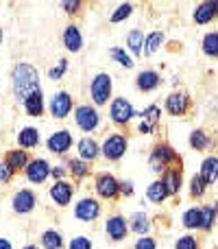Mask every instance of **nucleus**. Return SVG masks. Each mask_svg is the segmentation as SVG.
Wrapping results in <instances>:
<instances>
[{
	"label": "nucleus",
	"mask_w": 218,
	"mask_h": 249,
	"mask_svg": "<svg viewBox=\"0 0 218 249\" xmlns=\"http://www.w3.org/2000/svg\"><path fill=\"white\" fill-rule=\"evenodd\" d=\"M184 225L185 228H201V210L192 208L184 214Z\"/></svg>",
	"instance_id": "nucleus-34"
},
{
	"label": "nucleus",
	"mask_w": 218,
	"mask_h": 249,
	"mask_svg": "<svg viewBox=\"0 0 218 249\" xmlns=\"http://www.w3.org/2000/svg\"><path fill=\"white\" fill-rule=\"evenodd\" d=\"M131 11H133L131 4H120V7L116 9V13H111V22H120V20H124V18L131 16Z\"/></svg>",
	"instance_id": "nucleus-38"
},
{
	"label": "nucleus",
	"mask_w": 218,
	"mask_h": 249,
	"mask_svg": "<svg viewBox=\"0 0 218 249\" xmlns=\"http://www.w3.org/2000/svg\"><path fill=\"white\" fill-rule=\"evenodd\" d=\"M11 177H13V171L7 166V162L2 160V162H0V181L7 184V181H11Z\"/></svg>",
	"instance_id": "nucleus-42"
},
{
	"label": "nucleus",
	"mask_w": 218,
	"mask_h": 249,
	"mask_svg": "<svg viewBox=\"0 0 218 249\" xmlns=\"http://www.w3.org/2000/svg\"><path fill=\"white\" fill-rule=\"evenodd\" d=\"M24 249H37V247H35V245H26Z\"/></svg>",
	"instance_id": "nucleus-49"
},
{
	"label": "nucleus",
	"mask_w": 218,
	"mask_h": 249,
	"mask_svg": "<svg viewBox=\"0 0 218 249\" xmlns=\"http://www.w3.org/2000/svg\"><path fill=\"white\" fill-rule=\"evenodd\" d=\"M142 42H144V33H142L140 29H135V31H131V33L127 35V44H129V48H131L135 55H140V51H142Z\"/></svg>",
	"instance_id": "nucleus-31"
},
{
	"label": "nucleus",
	"mask_w": 218,
	"mask_h": 249,
	"mask_svg": "<svg viewBox=\"0 0 218 249\" xmlns=\"http://www.w3.org/2000/svg\"><path fill=\"white\" fill-rule=\"evenodd\" d=\"M135 249H155V241L153 238H140L135 243Z\"/></svg>",
	"instance_id": "nucleus-44"
},
{
	"label": "nucleus",
	"mask_w": 218,
	"mask_h": 249,
	"mask_svg": "<svg viewBox=\"0 0 218 249\" xmlns=\"http://www.w3.org/2000/svg\"><path fill=\"white\" fill-rule=\"evenodd\" d=\"M72 109V99H70L68 92H57L50 101V114L55 118H66Z\"/></svg>",
	"instance_id": "nucleus-11"
},
{
	"label": "nucleus",
	"mask_w": 218,
	"mask_h": 249,
	"mask_svg": "<svg viewBox=\"0 0 218 249\" xmlns=\"http://www.w3.org/2000/svg\"><path fill=\"white\" fill-rule=\"evenodd\" d=\"M66 70H68V61H66V59H61V61H59V66H55V68H50V70H48V77H50L52 81H59V79L64 77V72H66Z\"/></svg>",
	"instance_id": "nucleus-39"
},
{
	"label": "nucleus",
	"mask_w": 218,
	"mask_h": 249,
	"mask_svg": "<svg viewBox=\"0 0 218 249\" xmlns=\"http://www.w3.org/2000/svg\"><path fill=\"white\" fill-rule=\"evenodd\" d=\"M175 249H197V241L192 236H181L175 243Z\"/></svg>",
	"instance_id": "nucleus-41"
},
{
	"label": "nucleus",
	"mask_w": 218,
	"mask_h": 249,
	"mask_svg": "<svg viewBox=\"0 0 218 249\" xmlns=\"http://www.w3.org/2000/svg\"><path fill=\"white\" fill-rule=\"evenodd\" d=\"M72 186L68 184V181H55V186L50 188V199L57 203L59 208H66L70 203V199H72Z\"/></svg>",
	"instance_id": "nucleus-12"
},
{
	"label": "nucleus",
	"mask_w": 218,
	"mask_h": 249,
	"mask_svg": "<svg viewBox=\"0 0 218 249\" xmlns=\"http://www.w3.org/2000/svg\"><path fill=\"white\" fill-rule=\"evenodd\" d=\"M11 81H13V96L20 103H24L33 92L42 90L39 88V72L31 64H26V61L16 64V68L11 72Z\"/></svg>",
	"instance_id": "nucleus-1"
},
{
	"label": "nucleus",
	"mask_w": 218,
	"mask_h": 249,
	"mask_svg": "<svg viewBox=\"0 0 218 249\" xmlns=\"http://www.w3.org/2000/svg\"><path fill=\"white\" fill-rule=\"evenodd\" d=\"M4 162H7V166L11 168L13 173H16V171H22V168L29 166V155H26V151H22V149H11V151H7V155H4Z\"/></svg>",
	"instance_id": "nucleus-16"
},
{
	"label": "nucleus",
	"mask_w": 218,
	"mask_h": 249,
	"mask_svg": "<svg viewBox=\"0 0 218 249\" xmlns=\"http://www.w3.org/2000/svg\"><path fill=\"white\" fill-rule=\"evenodd\" d=\"M24 109H26V114H29V116H33V118L42 116V114H44V94H42V90L33 92V94L24 101Z\"/></svg>",
	"instance_id": "nucleus-18"
},
{
	"label": "nucleus",
	"mask_w": 218,
	"mask_h": 249,
	"mask_svg": "<svg viewBox=\"0 0 218 249\" xmlns=\"http://www.w3.org/2000/svg\"><path fill=\"white\" fill-rule=\"evenodd\" d=\"M214 212H216V214H218V201H216V206H214Z\"/></svg>",
	"instance_id": "nucleus-50"
},
{
	"label": "nucleus",
	"mask_w": 218,
	"mask_h": 249,
	"mask_svg": "<svg viewBox=\"0 0 218 249\" xmlns=\"http://www.w3.org/2000/svg\"><path fill=\"white\" fill-rule=\"evenodd\" d=\"M149 228H151V223H149V219H146V214L137 212V214L131 216V230H133V232L146 234V232H149Z\"/></svg>",
	"instance_id": "nucleus-30"
},
{
	"label": "nucleus",
	"mask_w": 218,
	"mask_h": 249,
	"mask_svg": "<svg viewBox=\"0 0 218 249\" xmlns=\"http://www.w3.org/2000/svg\"><path fill=\"white\" fill-rule=\"evenodd\" d=\"M201 179L205 181V184H214V181L218 179V158L216 155H212V158H207L205 162H203Z\"/></svg>",
	"instance_id": "nucleus-22"
},
{
	"label": "nucleus",
	"mask_w": 218,
	"mask_h": 249,
	"mask_svg": "<svg viewBox=\"0 0 218 249\" xmlns=\"http://www.w3.org/2000/svg\"><path fill=\"white\" fill-rule=\"evenodd\" d=\"M107 234L111 241H122L127 236V221L122 216H111L107 221Z\"/></svg>",
	"instance_id": "nucleus-19"
},
{
	"label": "nucleus",
	"mask_w": 218,
	"mask_h": 249,
	"mask_svg": "<svg viewBox=\"0 0 218 249\" xmlns=\"http://www.w3.org/2000/svg\"><path fill=\"white\" fill-rule=\"evenodd\" d=\"M50 175L55 177V181H61V177L66 175V171L61 166H55V168H50Z\"/></svg>",
	"instance_id": "nucleus-45"
},
{
	"label": "nucleus",
	"mask_w": 218,
	"mask_h": 249,
	"mask_svg": "<svg viewBox=\"0 0 218 249\" xmlns=\"http://www.w3.org/2000/svg\"><path fill=\"white\" fill-rule=\"evenodd\" d=\"M99 144H96L92 138H83L81 142H79V160H83V162H87V160H94L96 155H99Z\"/></svg>",
	"instance_id": "nucleus-23"
},
{
	"label": "nucleus",
	"mask_w": 218,
	"mask_h": 249,
	"mask_svg": "<svg viewBox=\"0 0 218 249\" xmlns=\"http://www.w3.org/2000/svg\"><path fill=\"white\" fill-rule=\"evenodd\" d=\"M35 203H37V197H35V193L29 188L17 190L11 199V208H13V212H17V214H29V212L35 208Z\"/></svg>",
	"instance_id": "nucleus-4"
},
{
	"label": "nucleus",
	"mask_w": 218,
	"mask_h": 249,
	"mask_svg": "<svg viewBox=\"0 0 218 249\" xmlns=\"http://www.w3.org/2000/svg\"><path fill=\"white\" fill-rule=\"evenodd\" d=\"M159 86V74L153 72V70H146V72H140L137 74V88L144 92L149 90H155Z\"/></svg>",
	"instance_id": "nucleus-24"
},
{
	"label": "nucleus",
	"mask_w": 218,
	"mask_h": 249,
	"mask_svg": "<svg viewBox=\"0 0 218 249\" xmlns=\"http://www.w3.org/2000/svg\"><path fill=\"white\" fill-rule=\"evenodd\" d=\"M190 193H192V197H201L203 193H205V181L201 179V175H194L192 177V181H190Z\"/></svg>",
	"instance_id": "nucleus-37"
},
{
	"label": "nucleus",
	"mask_w": 218,
	"mask_h": 249,
	"mask_svg": "<svg viewBox=\"0 0 218 249\" xmlns=\"http://www.w3.org/2000/svg\"><path fill=\"white\" fill-rule=\"evenodd\" d=\"M64 46L68 48L70 53H79L83 48V37H81L79 26H74V24L66 26V31H64Z\"/></svg>",
	"instance_id": "nucleus-15"
},
{
	"label": "nucleus",
	"mask_w": 218,
	"mask_h": 249,
	"mask_svg": "<svg viewBox=\"0 0 218 249\" xmlns=\"http://www.w3.org/2000/svg\"><path fill=\"white\" fill-rule=\"evenodd\" d=\"M203 53L210 57H218V33H207L203 37Z\"/></svg>",
	"instance_id": "nucleus-29"
},
{
	"label": "nucleus",
	"mask_w": 218,
	"mask_h": 249,
	"mask_svg": "<svg viewBox=\"0 0 218 249\" xmlns=\"http://www.w3.org/2000/svg\"><path fill=\"white\" fill-rule=\"evenodd\" d=\"M170 164H181L179 155H177L170 146L157 144L153 155H151V168H153L155 173H159V171H166V166H170Z\"/></svg>",
	"instance_id": "nucleus-2"
},
{
	"label": "nucleus",
	"mask_w": 218,
	"mask_h": 249,
	"mask_svg": "<svg viewBox=\"0 0 218 249\" xmlns=\"http://www.w3.org/2000/svg\"><path fill=\"white\" fill-rule=\"evenodd\" d=\"M111 121L118 123V124H124L129 123L133 116H135V112H133V105L129 103L127 99H116L114 103H111Z\"/></svg>",
	"instance_id": "nucleus-9"
},
{
	"label": "nucleus",
	"mask_w": 218,
	"mask_h": 249,
	"mask_svg": "<svg viewBox=\"0 0 218 249\" xmlns=\"http://www.w3.org/2000/svg\"><path fill=\"white\" fill-rule=\"evenodd\" d=\"M17 144L22 149H35L39 144V131L35 127H24L17 133Z\"/></svg>",
	"instance_id": "nucleus-20"
},
{
	"label": "nucleus",
	"mask_w": 218,
	"mask_h": 249,
	"mask_svg": "<svg viewBox=\"0 0 218 249\" xmlns=\"http://www.w3.org/2000/svg\"><path fill=\"white\" fill-rule=\"evenodd\" d=\"M214 208L212 206H205L201 208V228L203 230H212V225H214Z\"/></svg>",
	"instance_id": "nucleus-35"
},
{
	"label": "nucleus",
	"mask_w": 218,
	"mask_h": 249,
	"mask_svg": "<svg viewBox=\"0 0 218 249\" xmlns=\"http://www.w3.org/2000/svg\"><path fill=\"white\" fill-rule=\"evenodd\" d=\"M61 7L66 9V13H77L81 2H79V0H66V2H61Z\"/></svg>",
	"instance_id": "nucleus-43"
},
{
	"label": "nucleus",
	"mask_w": 218,
	"mask_h": 249,
	"mask_svg": "<svg viewBox=\"0 0 218 249\" xmlns=\"http://www.w3.org/2000/svg\"><path fill=\"white\" fill-rule=\"evenodd\" d=\"M212 18H214V11H212V2L199 4L197 11H194V22H199V24H207Z\"/></svg>",
	"instance_id": "nucleus-27"
},
{
	"label": "nucleus",
	"mask_w": 218,
	"mask_h": 249,
	"mask_svg": "<svg viewBox=\"0 0 218 249\" xmlns=\"http://www.w3.org/2000/svg\"><path fill=\"white\" fill-rule=\"evenodd\" d=\"M190 144L194 146L197 151H201V149H207L210 146V138H207V133L205 131H192V136H190Z\"/></svg>",
	"instance_id": "nucleus-32"
},
{
	"label": "nucleus",
	"mask_w": 218,
	"mask_h": 249,
	"mask_svg": "<svg viewBox=\"0 0 218 249\" xmlns=\"http://www.w3.org/2000/svg\"><path fill=\"white\" fill-rule=\"evenodd\" d=\"M99 214H101V206L96 199H81V201L77 203V208H74V216H77L79 221H85V223L94 221Z\"/></svg>",
	"instance_id": "nucleus-10"
},
{
	"label": "nucleus",
	"mask_w": 218,
	"mask_h": 249,
	"mask_svg": "<svg viewBox=\"0 0 218 249\" xmlns=\"http://www.w3.org/2000/svg\"><path fill=\"white\" fill-rule=\"evenodd\" d=\"M90 90H92V99H94L96 105L107 103V99L111 94V77H109V74H105V72L96 74V77L92 79V88H90Z\"/></svg>",
	"instance_id": "nucleus-3"
},
{
	"label": "nucleus",
	"mask_w": 218,
	"mask_h": 249,
	"mask_svg": "<svg viewBox=\"0 0 218 249\" xmlns=\"http://www.w3.org/2000/svg\"><path fill=\"white\" fill-rule=\"evenodd\" d=\"M24 171H26V179H29L31 184H44V181L48 179V175H50V166H48V162L42 158L31 160Z\"/></svg>",
	"instance_id": "nucleus-6"
},
{
	"label": "nucleus",
	"mask_w": 218,
	"mask_h": 249,
	"mask_svg": "<svg viewBox=\"0 0 218 249\" xmlns=\"http://www.w3.org/2000/svg\"><path fill=\"white\" fill-rule=\"evenodd\" d=\"M124 151H127V140L120 133H114L103 142V155L107 160H120L124 155Z\"/></svg>",
	"instance_id": "nucleus-7"
},
{
	"label": "nucleus",
	"mask_w": 218,
	"mask_h": 249,
	"mask_svg": "<svg viewBox=\"0 0 218 249\" xmlns=\"http://www.w3.org/2000/svg\"><path fill=\"white\" fill-rule=\"evenodd\" d=\"M46 146L50 153L64 155L66 151H70V146H72V136H70V131H66V129H59V131H55L50 138H48Z\"/></svg>",
	"instance_id": "nucleus-8"
},
{
	"label": "nucleus",
	"mask_w": 218,
	"mask_h": 249,
	"mask_svg": "<svg viewBox=\"0 0 218 249\" xmlns=\"http://www.w3.org/2000/svg\"><path fill=\"white\" fill-rule=\"evenodd\" d=\"M68 249H92V241L87 236H77L70 241V247Z\"/></svg>",
	"instance_id": "nucleus-40"
},
{
	"label": "nucleus",
	"mask_w": 218,
	"mask_h": 249,
	"mask_svg": "<svg viewBox=\"0 0 218 249\" xmlns=\"http://www.w3.org/2000/svg\"><path fill=\"white\" fill-rule=\"evenodd\" d=\"M159 123V107L157 105H151V107L144 109L142 114V123H140V131L142 133H153L155 127Z\"/></svg>",
	"instance_id": "nucleus-17"
},
{
	"label": "nucleus",
	"mask_w": 218,
	"mask_h": 249,
	"mask_svg": "<svg viewBox=\"0 0 218 249\" xmlns=\"http://www.w3.org/2000/svg\"><path fill=\"white\" fill-rule=\"evenodd\" d=\"M68 166H70V173H72V177H85L87 173H90V168H87V164L83 162V160H70L68 162Z\"/></svg>",
	"instance_id": "nucleus-33"
},
{
	"label": "nucleus",
	"mask_w": 218,
	"mask_h": 249,
	"mask_svg": "<svg viewBox=\"0 0 218 249\" xmlns=\"http://www.w3.org/2000/svg\"><path fill=\"white\" fill-rule=\"evenodd\" d=\"M0 249H13V245L7 241V238H0Z\"/></svg>",
	"instance_id": "nucleus-47"
},
{
	"label": "nucleus",
	"mask_w": 218,
	"mask_h": 249,
	"mask_svg": "<svg viewBox=\"0 0 218 249\" xmlns=\"http://www.w3.org/2000/svg\"><path fill=\"white\" fill-rule=\"evenodd\" d=\"M162 42H164V33H159V31H155V33H151L149 37L144 39V55H153L155 51H157L159 46H162Z\"/></svg>",
	"instance_id": "nucleus-28"
},
{
	"label": "nucleus",
	"mask_w": 218,
	"mask_h": 249,
	"mask_svg": "<svg viewBox=\"0 0 218 249\" xmlns=\"http://www.w3.org/2000/svg\"><path fill=\"white\" fill-rule=\"evenodd\" d=\"M120 190V184L111 175H99L96 177V193L103 199H114Z\"/></svg>",
	"instance_id": "nucleus-13"
},
{
	"label": "nucleus",
	"mask_w": 218,
	"mask_h": 249,
	"mask_svg": "<svg viewBox=\"0 0 218 249\" xmlns=\"http://www.w3.org/2000/svg\"><path fill=\"white\" fill-rule=\"evenodd\" d=\"M212 11H214V16H218V0L216 2H212Z\"/></svg>",
	"instance_id": "nucleus-48"
},
{
	"label": "nucleus",
	"mask_w": 218,
	"mask_h": 249,
	"mask_svg": "<svg viewBox=\"0 0 218 249\" xmlns=\"http://www.w3.org/2000/svg\"><path fill=\"white\" fill-rule=\"evenodd\" d=\"M120 190H122L124 195H131L133 193V184L131 181H124V184H120Z\"/></svg>",
	"instance_id": "nucleus-46"
},
{
	"label": "nucleus",
	"mask_w": 218,
	"mask_h": 249,
	"mask_svg": "<svg viewBox=\"0 0 218 249\" xmlns=\"http://www.w3.org/2000/svg\"><path fill=\"white\" fill-rule=\"evenodd\" d=\"M146 195H149V199H151V201H155V203H162L164 199L168 197V190H166V186H164V181H162V179H157V181H153V184L149 186V190H146Z\"/></svg>",
	"instance_id": "nucleus-25"
},
{
	"label": "nucleus",
	"mask_w": 218,
	"mask_h": 249,
	"mask_svg": "<svg viewBox=\"0 0 218 249\" xmlns=\"http://www.w3.org/2000/svg\"><path fill=\"white\" fill-rule=\"evenodd\" d=\"M42 245L46 249H61L64 238H61V234L57 232V230H46V232L42 234Z\"/></svg>",
	"instance_id": "nucleus-26"
},
{
	"label": "nucleus",
	"mask_w": 218,
	"mask_h": 249,
	"mask_svg": "<svg viewBox=\"0 0 218 249\" xmlns=\"http://www.w3.org/2000/svg\"><path fill=\"white\" fill-rule=\"evenodd\" d=\"M0 44H2V29H0Z\"/></svg>",
	"instance_id": "nucleus-51"
},
{
	"label": "nucleus",
	"mask_w": 218,
	"mask_h": 249,
	"mask_svg": "<svg viewBox=\"0 0 218 249\" xmlns=\"http://www.w3.org/2000/svg\"><path fill=\"white\" fill-rule=\"evenodd\" d=\"M188 105H190V99H188V94H184V92H175V94H170L166 99V109L172 114V116L185 114Z\"/></svg>",
	"instance_id": "nucleus-14"
},
{
	"label": "nucleus",
	"mask_w": 218,
	"mask_h": 249,
	"mask_svg": "<svg viewBox=\"0 0 218 249\" xmlns=\"http://www.w3.org/2000/svg\"><path fill=\"white\" fill-rule=\"evenodd\" d=\"M162 181H164V186H166L168 195H177L181 188V171L179 168H166Z\"/></svg>",
	"instance_id": "nucleus-21"
},
{
	"label": "nucleus",
	"mask_w": 218,
	"mask_h": 249,
	"mask_svg": "<svg viewBox=\"0 0 218 249\" xmlns=\"http://www.w3.org/2000/svg\"><path fill=\"white\" fill-rule=\"evenodd\" d=\"M74 118H77V124L83 129V131H94L101 123L99 112H96L92 105H81V107H77Z\"/></svg>",
	"instance_id": "nucleus-5"
},
{
	"label": "nucleus",
	"mask_w": 218,
	"mask_h": 249,
	"mask_svg": "<svg viewBox=\"0 0 218 249\" xmlns=\"http://www.w3.org/2000/svg\"><path fill=\"white\" fill-rule=\"evenodd\" d=\"M109 57H111V59H116L118 64L127 66V68H131V66H133V59L122 51V48H111V51H109Z\"/></svg>",
	"instance_id": "nucleus-36"
}]
</instances>
